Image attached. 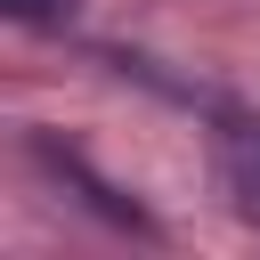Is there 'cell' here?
Here are the masks:
<instances>
[{
    "label": "cell",
    "mask_w": 260,
    "mask_h": 260,
    "mask_svg": "<svg viewBox=\"0 0 260 260\" xmlns=\"http://www.w3.org/2000/svg\"><path fill=\"white\" fill-rule=\"evenodd\" d=\"M32 162H41L57 187H73V203H81L89 219H106V228H122V236H154V211H146L138 195H122L114 179H98V171H89V154H73L65 138H49V130H41V138H32Z\"/></svg>",
    "instance_id": "obj_1"
},
{
    "label": "cell",
    "mask_w": 260,
    "mask_h": 260,
    "mask_svg": "<svg viewBox=\"0 0 260 260\" xmlns=\"http://www.w3.org/2000/svg\"><path fill=\"white\" fill-rule=\"evenodd\" d=\"M219 171H228L236 211L260 228V122H228V130H219Z\"/></svg>",
    "instance_id": "obj_2"
},
{
    "label": "cell",
    "mask_w": 260,
    "mask_h": 260,
    "mask_svg": "<svg viewBox=\"0 0 260 260\" xmlns=\"http://www.w3.org/2000/svg\"><path fill=\"white\" fill-rule=\"evenodd\" d=\"M0 8H8L16 24H65V16L81 8V0H0Z\"/></svg>",
    "instance_id": "obj_3"
}]
</instances>
